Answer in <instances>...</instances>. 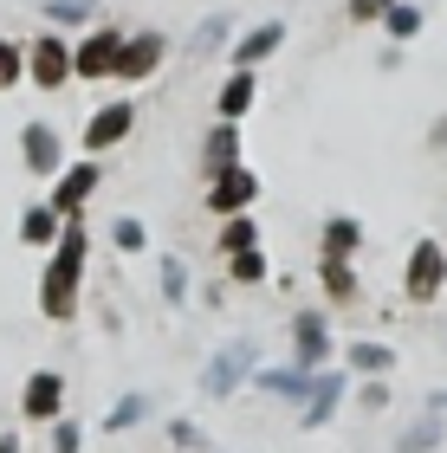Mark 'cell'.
<instances>
[{
	"label": "cell",
	"instance_id": "6da1fadb",
	"mask_svg": "<svg viewBox=\"0 0 447 453\" xmlns=\"http://www.w3.org/2000/svg\"><path fill=\"white\" fill-rule=\"evenodd\" d=\"M78 273H85V226H66V240H58V253L46 265V285H39L46 318H72L78 311Z\"/></svg>",
	"mask_w": 447,
	"mask_h": 453
},
{
	"label": "cell",
	"instance_id": "7a4b0ae2",
	"mask_svg": "<svg viewBox=\"0 0 447 453\" xmlns=\"http://www.w3.org/2000/svg\"><path fill=\"white\" fill-rule=\"evenodd\" d=\"M117 52H124V39L104 27V33H91L85 46L72 52V72H78V78H117Z\"/></svg>",
	"mask_w": 447,
	"mask_h": 453
},
{
	"label": "cell",
	"instance_id": "3957f363",
	"mask_svg": "<svg viewBox=\"0 0 447 453\" xmlns=\"http://www.w3.org/2000/svg\"><path fill=\"white\" fill-rule=\"evenodd\" d=\"M441 279H447L441 246H435V240H421V246H415V259H409V298H415V304H428V298L441 292Z\"/></svg>",
	"mask_w": 447,
	"mask_h": 453
},
{
	"label": "cell",
	"instance_id": "277c9868",
	"mask_svg": "<svg viewBox=\"0 0 447 453\" xmlns=\"http://www.w3.org/2000/svg\"><path fill=\"white\" fill-rule=\"evenodd\" d=\"M247 363H253V337H234L220 357L208 363V395H227V388H240V376H247Z\"/></svg>",
	"mask_w": 447,
	"mask_h": 453
},
{
	"label": "cell",
	"instance_id": "5b68a950",
	"mask_svg": "<svg viewBox=\"0 0 447 453\" xmlns=\"http://www.w3.org/2000/svg\"><path fill=\"white\" fill-rule=\"evenodd\" d=\"M253 195H259L253 169H234V162H227V169L214 175V188H208V208H214V214H234V208H247Z\"/></svg>",
	"mask_w": 447,
	"mask_h": 453
},
{
	"label": "cell",
	"instance_id": "8992f818",
	"mask_svg": "<svg viewBox=\"0 0 447 453\" xmlns=\"http://www.w3.org/2000/svg\"><path fill=\"white\" fill-rule=\"evenodd\" d=\"M130 123H136L130 104H104V111L85 123V150L97 156V150H111V142H124V136H130Z\"/></svg>",
	"mask_w": 447,
	"mask_h": 453
},
{
	"label": "cell",
	"instance_id": "52a82bcc",
	"mask_svg": "<svg viewBox=\"0 0 447 453\" xmlns=\"http://www.w3.org/2000/svg\"><path fill=\"white\" fill-rule=\"evenodd\" d=\"M27 72H33V85H66V78H72V52L66 46H58V39H39V46L27 52Z\"/></svg>",
	"mask_w": 447,
	"mask_h": 453
},
{
	"label": "cell",
	"instance_id": "ba28073f",
	"mask_svg": "<svg viewBox=\"0 0 447 453\" xmlns=\"http://www.w3.org/2000/svg\"><path fill=\"white\" fill-rule=\"evenodd\" d=\"M162 65V39L143 33V39H124V52H117V78H150Z\"/></svg>",
	"mask_w": 447,
	"mask_h": 453
},
{
	"label": "cell",
	"instance_id": "9c48e42d",
	"mask_svg": "<svg viewBox=\"0 0 447 453\" xmlns=\"http://www.w3.org/2000/svg\"><path fill=\"white\" fill-rule=\"evenodd\" d=\"M19 150H27V169H39V175H52V169H58V136L46 130V123H27Z\"/></svg>",
	"mask_w": 447,
	"mask_h": 453
},
{
	"label": "cell",
	"instance_id": "30bf717a",
	"mask_svg": "<svg viewBox=\"0 0 447 453\" xmlns=\"http://www.w3.org/2000/svg\"><path fill=\"white\" fill-rule=\"evenodd\" d=\"M247 111H253V72L240 65V72L227 78V85H220V117L234 123V117H247Z\"/></svg>",
	"mask_w": 447,
	"mask_h": 453
},
{
	"label": "cell",
	"instance_id": "8fae6325",
	"mask_svg": "<svg viewBox=\"0 0 447 453\" xmlns=\"http://www.w3.org/2000/svg\"><path fill=\"white\" fill-rule=\"evenodd\" d=\"M91 188H97V162H85V169H72L66 181H58V195H52V208H58V214H72V208H78V201H85Z\"/></svg>",
	"mask_w": 447,
	"mask_h": 453
},
{
	"label": "cell",
	"instance_id": "7c38bea8",
	"mask_svg": "<svg viewBox=\"0 0 447 453\" xmlns=\"http://www.w3.org/2000/svg\"><path fill=\"white\" fill-rule=\"evenodd\" d=\"M279 39H286V27H259V33H247V39L234 46V65H247V72H253L266 52H279Z\"/></svg>",
	"mask_w": 447,
	"mask_h": 453
},
{
	"label": "cell",
	"instance_id": "4fadbf2b",
	"mask_svg": "<svg viewBox=\"0 0 447 453\" xmlns=\"http://www.w3.org/2000/svg\"><path fill=\"white\" fill-rule=\"evenodd\" d=\"M58 395H66V382H58V376H33V382H27V415L46 421L52 408H58Z\"/></svg>",
	"mask_w": 447,
	"mask_h": 453
},
{
	"label": "cell",
	"instance_id": "5bb4252c",
	"mask_svg": "<svg viewBox=\"0 0 447 453\" xmlns=\"http://www.w3.org/2000/svg\"><path fill=\"white\" fill-rule=\"evenodd\" d=\"M337 395H343V382L337 376H318V388H312V408H304V421H331V408H337Z\"/></svg>",
	"mask_w": 447,
	"mask_h": 453
},
{
	"label": "cell",
	"instance_id": "9a60e30c",
	"mask_svg": "<svg viewBox=\"0 0 447 453\" xmlns=\"http://www.w3.org/2000/svg\"><path fill=\"white\" fill-rule=\"evenodd\" d=\"M318 357H324V324L318 318H298V363L318 369Z\"/></svg>",
	"mask_w": 447,
	"mask_h": 453
},
{
	"label": "cell",
	"instance_id": "2e32d148",
	"mask_svg": "<svg viewBox=\"0 0 447 453\" xmlns=\"http://www.w3.org/2000/svg\"><path fill=\"white\" fill-rule=\"evenodd\" d=\"M357 246V220H331V234H324V259H343Z\"/></svg>",
	"mask_w": 447,
	"mask_h": 453
},
{
	"label": "cell",
	"instance_id": "e0dca14e",
	"mask_svg": "<svg viewBox=\"0 0 447 453\" xmlns=\"http://www.w3.org/2000/svg\"><path fill=\"white\" fill-rule=\"evenodd\" d=\"M52 226H58V208H33L27 226H19V240H33V246H39V240H52Z\"/></svg>",
	"mask_w": 447,
	"mask_h": 453
},
{
	"label": "cell",
	"instance_id": "ac0fdd59",
	"mask_svg": "<svg viewBox=\"0 0 447 453\" xmlns=\"http://www.w3.org/2000/svg\"><path fill=\"white\" fill-rule=\"evenodd\" d=\"M234 150H240V142H234V123H220V130L208 136V162H214V169H227Z\"/></svg>",
	"mask_w": 447,
	"mask_h": 453
},
{
	"label": "cell",
	"instance_id": "d6986e66",
	"mask_svg": "<svg viewBox=\"0 0 447 453\" xmlns=\"http://www.w3.org/2000/svg\"><path fill=\"white\" fill-rule=\"evenodd\" d=\"M351 363H357V369H370V376H382V369H389L396 357H389L382 343H357V349H351Z\"/></svg>",
	"mask_w": 447,
	"mask_h": 453
},
{
	"label": "cell",
	"instance_id": "ffe728a7",
	"mask_svg": "<svg viewBox=\"0 0 447 453\" xmlns=\"http://www.w3.org/2000/svg\"><path fill=\"white\" fill-rule=\"evenodd\" d=\"M382 19H389L396 39H415V33H421V13H415V7H396V0H389V13H382Z\"/></svg>",
	"mask_w": 447,
	"mask_h": 453
},
{
	"label": "cell",
	"instance_id": "44dd1931",
	"mask_svg": "<svg viewBox=\"0 0 447 453\" xmlns=\"http://www.w3.org/2000/svg\"><path fill=\"white\" fill-rule=\"evenodd\" d=\"M143 408H150V395H124V402H117V415H111L104 427H136V421H143Z\"/></svg>",
	"mask_w": 447,
	"mask_h": 453
},
{
	"label": "cell",
	"instance_id": "7402d4cb",
	"mask_svg": "<svg viewBox=\"0 0 447 453\" xmlns=\"http://www.w3.org/2000/svg\"><path fill=\"white\" fill-rule=\"evenodd\" d=\"M324 285H331L337 298H351V265H343V259H324Z\"/></svg>",
	"mask_w": 447,
	"mask_h": 453
},
{
	"label": "cell",
	"instance_id": "603a6c76",
	"mask_svg": "<svg viewBox=\"0 0 447 453\" xmlns=\"http://www.w3.org/2000/svg\"><path fill=\"white\" fill-rule=\"evenodd\" d=\"M266 273V259H259V246H247V253H234V279H259Z\"/></svg>",
	"mask_w": 447,
	"mask_h": 453
},
{
	"label": "cell",
	"instance_id": "cb8c5ba5",
	"mask_svg": "<svg viewBox=\"0 0 447 453\" xmlns=\"http://www.w3.org/2000/svg\"><path fill=\"white\" fill-rule=\"evenodd\" d=\"M162 292H169V298H181V292H189V273H181V265L169 259V265H162Z\"/></svg>",
	"mask_w": 447,
	"mask_h": 453
},
{
	"label": "cell",
	"instance_id": "d4e9b609",
	"mask_svg": "<svg viewBox=\"0 0 447 453\" xmlns=\"http://www.w3.org/2000/svg\"><path fill=\"white\" fill-rule=\"evenodd\" d=\"M13 78H19V52L7 46V39H0V91H7V85H13Z\"/></svg>",
	"mask_w": 447,
	"mask_h": 453
},
{
	"label": "cell",
	"instance_id": "484cf974",
	"mask_svg": "<svg viewBox=\"0 0 447 453\" xmlns=\"http://www.w3.org/2000/svg\"><path fill=\"white\" fill-rule=\"evenodd\" d=\"M247 246H253V220H234L227 226V253H247Z\"/></svg>",
	"mask_w": 447,
	"mask_h": 453
},
{
	"label": "cell",
	"instance_id": "4316f807",
	"mask_svg": "<svg viewBox=\"0 0 447 453\" xmlns=\"http://www.w3.org/2000/svg\"><path fill=\"white\" fill-rule=\"evenodd\" d=\"M117 246H124V253H136V246H143V226H136V220H117Z\"/></svg>",
	"mask_w": 447,
	"mask_h": 453
},
{
	"label": "cell",
	"instance_id": "83f0119b",
	"mask_svg": "<svg viewBox=\"0 0 447 453\" xmlns=\"http://www.w3.org/2000/svg\"><path fill=\"white\" fill-rule=\"evenodd\" d=\"M46 13H52V19H78V13H91V0H52Z\"/></svg>",
	"mask_w": 447,
	"mask_h": 453
},
{
	"label": "cell",
	"instance_id": "f1b7e54d",
	"mask_svg": "<svg viewBox=\"0 0 447 453\" xmlns=\"http://www.w3.org/2000/svg\"><path fill=\"white\" fill-rule=\"evenodd\" d=\"M351 13L357 19H376V13H389V0H351Z\"/></svg>",
	"mask_w": 447,
	"mask_h": 453
},
{
	"label": "cell",
	"instance_id": "f546056e",
	"mask_svg": "<svg viewBox=\"0 0 447 453\" xmlns=\"http://www.w3.org/2000/svg\"><path fill=\"white\" fill-rule=\"evenodd\" d=\"M0 453H19V447H13V441H0Z\"/></svg>",
	"mask_w": 447,
	"mask_h": 453
}]
</instances>
